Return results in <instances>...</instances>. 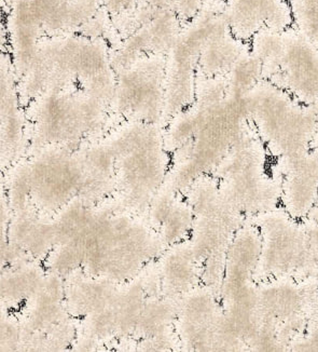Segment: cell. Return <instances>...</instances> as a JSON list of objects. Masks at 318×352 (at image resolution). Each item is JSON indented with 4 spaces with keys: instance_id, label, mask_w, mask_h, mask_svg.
Returning a JSON list of instances; mask_svg holds the SVG:
<instances>
[{
    "instance_id": "obj_6",
    "label": "cell",
    "mask_w": 318,
    "mask_h": 352,
    "mask_svg": "<svg viewBox=\"0 0 318 352\" xmlns=\"http://www.w3.org/2000/svg\"><path fill=\"white\" fill-rule=\"evenodd\" d=\"M223 13L231 34L246 43L261 30L293 28L288 0H223Z\"/></svg>"
},
{
    "instance_id": "obj_3",
    "label": "cell",
    "mask_w": 318,
    "mask_h": 352,
    "mask_svg": "<svg viewBox=\"0 0 318 352\" xmlns=\"http://www.w3.org/2000/svg\"><path fill=\"white\" fill-rule=\"evenodd\" d=\"M255 217L262 240L255 281L275 278L308 280L310 253L302 221L293 219L281 206Z\"/></svg>"
},
{
    "instance_id": "obj_11",
    "label": "cell",
    "mask_w": 318,
    "mask_h": 352,
    "mask_svg": "<svg viewBox=\"0 0 318 352\" xmlns=\"http://www.w3.org/2000/svg\"><path fill=\"white\" fill-rule=\"evenodd\" d=\"M293 28L318 47V0H288Z\"/></svg>"
},
{
    "instance_id": "obj_2",
    "label": "cell",
    "mask_w": 318,
    "mask_h": 352,
    "mask_svg": "<svg viewBox=\"0 0 318 352\" xmlns=\"http://www.w3.org/2000/svg\"><path fill=\"white\" fill-rule=\"evenodd\" d=\"M216 170L223 196L240 213L255 217L281 206V179L273 158L251 126Z\"/></svg>"
},
{
    "instance_id": "obj_5",
    "label": "cell",
    "mask_w": 318,
    "mask_h": 352,
    "mask_svg": "<svg viewBox=\"0 0 318 352\" xmlns=\"http://www.w3.org/2000/svg\"><path fill=\"white\" fill-rule=\"evenodd\" d=\"M281 179V208L297 221H304L318 200V155L315 151L273 160Z\"/></svg>"
},
{
    "instance_id": "obj_12",
    "label": "cell",
    "mask_w": 318,
    "mask_h": 352,
    "mask_svg": "<svg viewBox=\"0 0 318 352\" xmlns=\"http://www.w3.org/2000/svg\"><path fill=\"white\" fill-rule=\"evenodd\" d=\"M289 350L318 351V289L308 309L306 330L291 342Z\"/></svg>"
},
{
    "instance_id": "obj_1",
    "label": "cell",
    "mask_w": 318,
    "mask_h": 352,
    "mask_svg": "<svg viewBox=\"0 0 318 352\" xmlns=\"http://www.w3.org/2000/svg\"><path fill=\"white\" fill-rule=\"evenodd\" d=\"M248 121L273 160L291 158L313 149L318 119L306 105L278 87L263 80L245 98Z\"/></svg>"
},
{
    "instance_id": "obj_4",
    "label": "cell",
    "mask_w": 318,
    "mask_h": 352,
    "mask_svg": "<svg viewBox=\"0 0 318 352\" xmlns=\"http://www.w3.org/2000/svg\"><path fill=\"white\" fill-rule=\"evenodd\" d=\"M266 80L275 83L301 103L318 100V47L295 28L285 30L283 51Z\"/></svg>"
},
{
    "instance_id": "obj_18",
    "label": "cell",
    "mask_w": 318,
    "mask_h": 352,
    "mask_svg": "<svg viewBox=\"0 0 318 352\" xmlns=\"http://www.w3.org/2000/svg\"><path fill=\"white\" fill-rule=\"evenodd\" d=\"M219 1H223V0H219Z\"/></svg>"
},
{
    "instance_id": "obj_9",
    "label": "cell",
    "mask_w": 318,
    "mask_h": 352,
    "mask_svg": "<svg viewBox=\"0 0 318 352\" xmlns=\"http://www.w3.org/2000/svg\"><path fill=\"white\" fill-rule=\"evenodd\" d=\"M229 94L236 98H245L251 91L264 80L262 66L251 53L249 45L238 58L230 72L225 76Z\"/></svg>"
},
{
    "instance_id": "obj_8",
    "label": "cell",
    "mask_w": 318,
    "mask_h": 352,
    "mask_svg": "<svg viewBox=\"0 0 318 352\" xmlns=\"http://www.w3.org/2000/svg\"><path fill=\"white\" fill-rule=\"evenodd\" d=\"M247 48L248 43L238 41L231 32L215 38L201 53L198 77H225Z\"/></svg>"
},
{
    "instance_id": "obj_14",
    "label": "cell",
    "mask_w": 318,
    "mask_h": 352,
    "mask_svg": "<svg viewBox=\"0 0 318 352\" xmlns=\"http://www.w3.org/2000/svg\"><path fill=\"white\" fill-rule=\"evenodd\" d=\"M208 0H174L173 10L183 25L191 22L203 10Z\"/></svg>"
},
{
    "instance_id": "obj_13",
    "label": "cell",
    "mask_w": 318,
    "mask_h": 352,
    "mask_svg": "<svg viewBox=\"0 0 318 352\" xmlns=\"http://www.w3.org/2000/svg\"><path fill=\"white\" fill-rule=\"evenodd\" d=\"M141 0H104V7L111 15L113 23H120L121 28L126 30L132 15Z\"/></svg>"
},
{
    "instance_id": "obj_10",
    "label": "cell",
    "mask_w": 318,
    "mask_h": 352,
    "mask_svg": "<svg viewBox=\"0 0 318 352\" xmlns=\"http://www.w3.org/2000/svg\"><path fill=\"white\" fill-rule=\"evenodd\" d=\"M121 96L130 105H149L158 98V79L148 71L134 72L121 83Z\"/></svg>"
},
{
    "instance_id": "obj_15",
    "label": "cell",
    "mask_w": 318,
    "mask_h": 352,
    "mask_svg": "<svg viewBox=\"0 0 318 352\" xmlns=\"http://www.w3.org/2000/svg\"><path fill=\"white\" fill-rule=\"evenodd\" d=\"M150 7L157 9H173L174 0H144Z\"/></svg>"
},
{
    "instance_id": "obj_7",
    "label": "cell",
    "mask_w": 318,
    "mask_h": 352,
    "mask_svg": "<svg viewBox=\"0 0 318 352\" xmlns=\"http://www.w3.org/2000/svg\"><path fill=\"white\" fill-rule=\"evenodd\" d=\"M262 240L257 225L238 230L229 248L227 257L225 291L226 295L255 285V276L260 263Z\"/></svg>"
},
{
    "instance_id": "obj_16",
    "label": "cell",
    "mask_w": 318,
    "mask_h": 352,
    "mask_svg": "<svg viewBox=\"0 0 318 352\" xmlns=\"http://www.w3.org/2000/svg\"><path fill=\"white\" fill-rule=\"evenodd\" d=\"M313 107H314V109H315L316 115H317V119H318V100H317V102H316L315 105L313 106ZM313 151H315L316 154L318 155V133H317V135H316L315 141H314Z\"/></svg>"
},
{
    "instance_id": "obj_17",
    "label": "cell",
    "mask_w": 318,
    "mask_h": 352,
    "mask_svg": "<svg viewBox=\"0 0 318 352\" xmlns=\"http://www.w3.org/2000/svg\"><path fill=\"white\" fill-rule=\"evenodd\" d=\"M8 1H9V0H8ZM13 0H11V3H12Z\"/></svg>"
}]
</instances>
